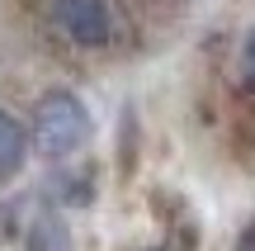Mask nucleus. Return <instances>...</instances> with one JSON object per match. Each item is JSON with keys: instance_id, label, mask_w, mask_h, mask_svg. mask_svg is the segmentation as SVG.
Masks as SVG:
<instances>
[{"instance_id": "3", "label": "nucleus", "mask_w": 255, "mask_h": 251, "mask_svg": "<svg viewBox=\"0 0 255 251\" xmlns=\"http://www.w3.org/2000/svg\"><path fill=\"white\" fill-rule=\"evenodd\" d=\"M24 161H28V128L0 104V185H9L24 171Z\"/></svg>"}, {"instance_id": "1", "label": "nucleus", "mask_w": 255, "mask_h": 251, "mask_svg": "<svg viewBox=\"0 0 255 251\" xmlns=\"http://www.w3.org/2000/svg\"><path fill=\"white\" fill-rule=\"evenodd\" d=\"M95 123H90V109L76 90H47L43 100L33 104V142L43 157L62 161L71 152H81L90 142Z\"/></svg>"}, {"instance_id": "2", "label": "nucleus", "mask_w": 255, "mask_h": 251, "mask_svg": "<svg viewBox=\"0 0 255 251\" xmlns=\"http://www.w3.org/2000/svg\"><path fill=\"white\" fill-rule=\"evenodd\" d=\"M52 24L76 47H104L114 38V5L109 0H52Z\"/></svg>"}, {"instance_id": "6", "label": "nucleus", "mask_w": 255, "mask_h": 251, "mask_svg": "<svg viewBox=\"0 0 255 251\" xmlns=\"http://www.w3.org/2000/svg\"><path fill=\"white\" fill-rule=\"evenodd\" d=\"M146 251H161V247H146Z\"/></svg>"}, {"instance_id": "4", "label": "nucleus", "mask_w": 255, "mask_h": 251, "mask_svg": "<svg viewBox=\"0 0 255 251\" xmlns=\"http://www.w3.org/2000/svg\"><path fill=\"white\" fill-rule=\"evenodd\" d=\"M24 251H71V228L57 214H38L33 223H28Z\"/></svg>"}, {"instance_id": "5", "label": "nucleus", "mask_w": 255, "mask_h": 251, "mask_svg": "<svg viewBox=\"0 0 255 251\" xmlns=\"http://www.w3.org/2000/svg\"><path fill=\"white\" fill-rule=\"evenodd\" d=\"M241 76H246V85L255 90V28L246 33V43H241Z\"/></svg>"}]
</instances>
